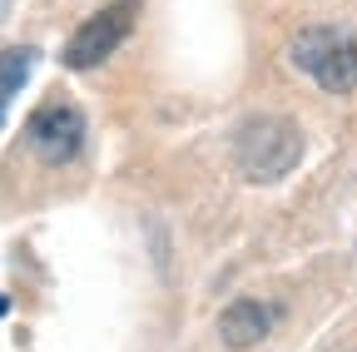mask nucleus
Returning a JSON list of instances; mask_svg holds the SVG:
<instances>
[{"label": "nucleus", "instance_id": "obj_1", "mask_svg": "<svg viewBox=\"0 0 357 352\" xmlns=\"http://www.w3.org/2000/svg\"><path fill=\"white\" fill-rule=\"evenodd\" d=\"M234 159H238L248 184H273V179L298 169L303 129L283 114H253V119H243L238 139H234Z\"/></svg>", "mask_w": 357, "mask_h": 352}, {"label": "nucleus", "instance_id": "obj_2", "mask_svg": "<svg viewBox=\"0 0 357 352\" xmlns=\"http://www.w3.org/2000/svg\"><path fill=\"white\" fill-rule=\"evenodd\" d=\"M293 65L307 75V79H318L328 95H352L357 90V40L337 25H307L293 35V45H288Z\"/></svg>", "mask_w": 357, "mask_h": 352}, {"label": "nucleus", "instance_id": "obj_3", "mask_svg": "<svg viewBox=\"0 0 357 352\" xmlns=\"http://www.w3.org/2000/svg\"><path fill=\"white\" fill-rule=\"evenodd\" d=\"M134 15H139V0H114V6L95 10L70 40H65V65L70 70H95L105 65L134 30Z\"/></svg>", "mask_w": 357, "mask_h": 352}, {"label": "nucleus", "instance_id": "obj_4", "mask_svg": "<svg viewBox=\"0 0 357 352\" xmlns=\"http://www.w3.org/2000/svg\"><path fill=\"white\" fill-rule=\"evenodd\" d=\"M79 144H84V114L75 105L55 100V105L35 109V119H30V149L45 164H70L79 154Z\"/></svg>", "mask_w": 357, "mask_h": 352}, {"label": "nucleus", "instance_id": "obj_5", "mask_svg": "<svg viewBox=\"0 0 357 352\" xmlns=\"http://www.w3.org/2000/svg\"><path fill=\"white\" fill-rule=\"evenodd\" d=\"M268 328H273V313L258 303V298H238V303H229L218 313V337L229 342V347H258L263 337H268Z\"/></svg>", "mask_w": 357, "mask_h": 352}, {"label": "nucleus", "instance_id": "obj_6", "mask_svg": "<svg viewBox=\"0 0 357 352\" xmlns=\"http://www.w3.org/2000/svg\"><path fill=\"white\" fill-rule=\"evenodd\" d=\"M35 50L30 45H10L6 55H0V119H6V109H10V100L25 90V79H30V70H35Z\"/></svg>", "mask_w": 357, "mask_h": 352}, {"label": "nucleus", "instance_id": "obj_7", "mask_svg": "<svg viewBox=\"0 0 357 352\" xmlns=\"http://www.w3.org/2000/svg\"><path fill=\"white\" fill-rule=\"evenodd\" d=\"M6 313H10V298H6V293H0V318H6Z\"/></svg>", "mask_w": 357, "mask_h": 352}]
</instances>
